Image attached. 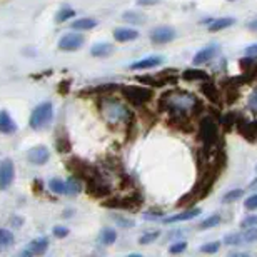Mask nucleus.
<instances>
[{
  "label": "nucleus",
  "instance_id": "1",
  "mask_svg": "<svg viewBox=\"0 0 257 257\" xmlns=\"http://www.w3.org/2000/svg\"><path fill=\"white\" fill-rule=\"evenodd\" d=\"M197 102L199 99L194 97L192 94L174 89L160 95V99L157 101V111L169 114H189L190 116Z\"/></svg>",
  "mask_w": 257,
  "mask_h": 257
},
{
  "label": "nucleus",
  "instance_id": "2",
  "mask_svg": "<svg viewBox=\"0 0 257 257\" xmlns=\"http://www.w3.org/2000/svg\"><path fill=\"white\" fill-rule=\"evenodd\" d=\"M197 135H199V140L202 142V149L206 150L209 155L214 154L217 147L221 145V140H219L217 119H214L212 116H206L204 119H201Z\"/></svg>",
  "mask_w": 257,
  "mask_h": 257
},
{
  "label": "nucleus",
  "instance_id": "3",
  "mask_svg": "<svg viewBox=\"0 0 257 257\" xmlns=\"http://www.w3.org/2000/svg\"><path fill=\"white\" fill-rule=\"evenodd\" d=\"M101 112L102 116L107 119V122L111 124H121V122H128V119L132 117V112L128 111L127 106H124L121 101L112 99L109 95H102L101 101Z\"/></svg>",
  "mask_w": 257,
  "mask_h": 257
},
{
  "label": "nucleus",
  "instance_id": "4",
  "mask_svg": "<svg viewBox=\"0 0 257 257\" xmlns=\"http://www.w3.org/2000/svg\"><path fill=\"white\" fill-rule=\"evenodd\" d=\"M121 92L122 97L135 107H144L154 97V90L147 87H139V85H122Z\"/></svg>",
  "mask_w": 257,
  "mask_h": 257
},
{
  "label": "nucleus",
  "instance_id": "5",
  "mask_svg": "<svg viewBox=\"0 0 257 257\" xmlns=\"http://www.w3.org/2000/svg\"><path fill=\"white\" fill-rule=\"evenodd\" d=\"M142 202H144V196L137 190H132L128 196H124V197H114V199H109L102 204L104 207L107 209H122V211H130V212H135L139 211Z\"/></svg>",
  "mask_w": 257,
  "mask_h": 257
},
{
  "label": "nucleus",
  "instance_id": "6",
  "mask_svg": "<svg viewBox=\"0 0 257 257\" xmlns=\"http://www.w3.org/2000/svg\"><path fill=\"white\" fill-rule=\"evenodd\" d=\"M85 189H87L89 196H92L94 199H106L107 196H111V192H112L111 184L107 182L106 177L101 174L99 169H97V172L92 174L87 180H85Z\"/></svg>",
  "mask_w": 257,
  "mask_h": 257
},
{
  "label": "nucleus",
  "instance_id": "7",
  "mask_svg": "<svg viewBox=\"0 0 257 257\" xmlns=\"http://www.w3.org/2000/svg\"><path fill=\"white\" fill-rule=\"evenodd\" d=\"M54 119V111H52V104L50 102H42L39 104L30 114V127L34 130H42L45 128Z\"/></svg>",
  "mask_w": 257,
  "mask_h": 257
},
{
  "label": "nucleus",
  "instance_id": "8",
  "mask_svg": "<svg viewBox=\"0 0 257 257\" xmlns=\"http://www.w3.org/2000/svg\"><path fill=\"white\" fill-rule=\"evenodd\" d=\"M179 74L175 69H165L164 72L157 74V75H137L135 80L140 84H149L152 87H162V85L174 84L177 82Z\"/></svg>",
  "mask_w": 257,
  "mask_h": 257
},
{
  "label": "nucleus",
  "instance_id": "9",
  "mask_svg": "<svg viewBox=\"0 0 257 257\" xmlns=\"http://www.w3.org/2000/svg\"><path fill=\"white\" fill-rule=\"evenodd\" d=\"M49 189L54 194H59V196H75V194L80 192L82 185H80L77 177H72L69 180H62V179H52L49 182Z\"/></svg>",
  "mask_w": 257,
  "mask_h": 257
},
{
  "label": "nucleus",
  "instance_id": "10",
  "mask_svg": "<svg viewBox=\"0 0 257 257\" xmlns=\"http://www.w3.org/2000/svg\"><path fill=\"white\" fill-rule=\"evenodd\" d=\"M67 169L70 170V174L74 177H77L79 180H87L90 175L97 172V167L92 164H89L87 160L80 159V157H72L67 160Z\"/></svg>",
  "mask_w": 257,
  "mask_h": 257
},
{
  "label": "nucleus",
  "instance_id": "11",
  "mask_svg": "<svg viewBox=\"0 0 257 257\" xmlns=\"http://www.w3.org/2000/svg\"><path fill=\"white\" fill-rule=\"evenodd\" d=\"M167 124L175 130L184 132V134H189V132L194 130V124L190 121L189 114H169Z\"/></svg>",
  "mask_w": 257,
  "mask_h": 257
},
{
  "label": "nucleus",
  "instance_id": "12",
  "mask_svg": "<svg viewBox=\"0 0 257 257\" xmlns=\"http://www.w3.org/2000/svg\"><path fill=\"white\" fill-rule=\"evenodd\" d=\"M15 179V167L10 159H3L0 162V190H5L12 185Z\"/></svg>",
  "mask_w": 257,
  "mask_h": 257
},
{
  "label": "nucleus",
  "instance_id": "13",
  "mask_svg": "<svg viewBox=\"0 0 257 257\" xmlns=\"http://www.w3.org/2000/svg\"><path fill=\"white\" fill-rule=\"evenodd\" d=\"M236 128L246 140H249V142L256 140V137H257V121L251 122V121H247L246 117L239 116V117H237V121H236Z\"/></svg>",
  "mask_w": 257,
  "mask_h": 257
},
{
  "label": "nucleus",
  "instance_id": "14",
  "mask_svg": "<svg viewBox=\"0 0 257 257\" xmlns=\"http://www.w3.org/2000/svg\"><path fill=\"white\" fill-rule=\"evenodd\" d=\"M84 42H85V39L82 34H67L59 40V49L67 50V52L79 50L80 47L84 45Z\"/></svg>",
  "mask_w": 257,
  "mask_h": 257
},
{
  "label": "nucleus",
  "instance_id": "15",
  "mask_svg": "<svg viewBox=\"0 0 257 257\" xmlns=\"http://www.w3.org/2000/svg\"><path fill=\"white\" fill-rule=\"evenodd\" d=\"M175 39V30L172 27H157L150 32V40L154 44H167Z\"/></svg>",
  "mask_w": 257,
  "mask_h": 257
},
{
  "label": "nucleus",
  "instance_id": "16",
  "mask_svg": "<svg viewBox=\"0 0 257 257\" xmlns=\"http://www.w3.org/2000/svg\"><path fill=\"white\" fill-rule=\"evenodd\" d=\"M49 149L44 145H37V147H32L27 154V159L30 164H35V165H44L47 160H49Z\"/></svg>",
  "mask_w": 257,
  "mask_h": 257
},
{
  "label": "nucleus",
  "instance_id": "17",
  "mask_svg": "<svg viewBox=\"0 0 257 257\" xmlns=\"http://www.w3.org/2000/svg\"><path fill=\"white\" fill-rule=\"evenodd\" d=\"M219 52V45L217 44H211L207 47H204L202 50H199L196 57H194V65H202L206 64V62H209L212 59V57H216V54Z\"/></svg>",
  "mask_w": 257,
  "mask_h": 257
},
{
  "label": "nucleus",
  "instance_id": "18",
  "mask_svg": "<svg viewBox=\"0 0 257 257\" xmlns=\"http://www.w3.org/2000/svg\"><path fill=\"white\" fill-rule=\"evenodd\" d=\"M17 130V124L7 111H0V132L10 135Z\"/></svg>",
  "mask_w": 257,
  "mask_h": 257
},
{
  "label": "nucleus",
  "instance_id": "19",
  "mask_svg": "<svg viewBox=\"0 0 257 257\" xmlns=\"http://www.w3.org/2000/svg\"><path fill=\"white\" fill-rule=\"evenodd\" d=\"M201 92L206 95V97L209 99L211 102L214 104H221V92H219V89L216 87V84L212 82V80H204V84H202V87H201Z\"/></svg>",
  "mask_w": 257,
  "mask_h": 257
},
{
  "label": "nucleus",
  "instance_id": "20",
  "mask_svg": "<svg viewBox=\"0 0 257 257\" xmlns=\"http://www.w3.org/2000/svg\"><path fill=\"white\" fill-rule=\"evenodd\" d=\"M47 249H49V241H47L45 237H40V239H35L28 244L25 254L27 256H42V254H45Z\"/></svg>",
  "mask_w": 257,
  "mask_h": 257
},
{
  "label": "nucleus",
  "instance_id": "21",
  "mask_svg": "<svg viewBox=\"0 0 257 257\" xmlns=\"http://www.w3.org/2000/svg\"><path fill=\"white\" fill-rule=\"evenodd\" d=\"M162 64V59L160 57H145L139 62H134L130 65L132 70H145V69H152V67H157V65Z\"/></svg>",
  "mask_w": 257,
  "mask_h": 257
},
{
  "label": "nucleus",
  "instance_id": "22",
  "mask_svg": "<svg viewBox=\"0 0 257 257\" xmlns=\"http://www.w3.org/2000/svg\"><path fill=\"white\" fill-rule=\"evenodd\" d=\"M199 214H201V209L192 207V209H187V211H184L180 214H175V216H172V217L164 219V222L165 224H172V222H180V221H190L192 217H197Z\"/></svg>",
  "mask_w": 257,
  "mask_h": 257
},
{
  "label": "nucleus",
  "instance_id": "23",
  "mask_svg": "<svg viewBox=\"0 0 257 257\" xmlns=\"http://www.w3.org/2000/svg\"><path fill=\"white\" fill-rule=\"evenodd\" d=\"M55 147H57V150H59L60 154H67V152L72 150V140H70L67 132H64V134H60V130L57 132Z\"/></svg>",
  "mask_w": 257,
  "mask_h": 257
},
{
  "label": "nucleus",
  "instance_id": "24",
  "mask_svg": "<svg viewBox=\"0 0 257 257\" xmlns=\"http://www.w3.org/2000/svg\"><path fill=\"white\" fill-rule=\"evenodd\" d=\"M236 20L232 17H222V18H216V20H212L211 23H209L207 30L209 32H219V30H224V28L234 25Z\"/></svg>",
  "mask_w": 257,
  "mask_h": 257
},
{
  "label": "nucleus",
  "instance_id": "25",
  "mask_svg": "<svg viewBox=\"0 0 257 257\" xmlns=\"http://www.w3.org/2000/svg\"><path fill=\"white\" fill-rule=\"evenodd\" d=\"M104 167H107L109 170L116 172L117 175L126 174V172H124V165L121 162V159H117L116 155H107L106 159H104Z\"/></svg>",
  "mask_w": 257,
  "mask_h": 257
},
{
  "label": "nucleus",
  "instance_id": "26",
  "mask_svg": "<svg viewBox=\"0 0 257 257\" xmlns=\"http://www.w3.org/2000/svg\"><path fill=\"white\" fill-rule=\"evenodd\" d=\"M114 37H116L117 42H128V40H135L139 34H137V30H132V28H116L114 30Z\"/></svg>",
  "mask_w": 257,
  "mask_h": 257
},
{
  "label": "nucleus",
  "instance_id": "27",
  "mask_svg": "<svg viewBox=\"0 0 257 257\" xmlns=\"http://www.w3.org/2000/svg\"><path fill=\"white\" fill-rule=\"evenodd\" d=\"M237 99H239V90L234 85H227L224 84V92H222V101L227 104V106H232Z\"/></svg>",
  "mask_w": 257,
  "mask_h": 257
},
{
  "label": "nucleus",
  "instance_id": "28",
  "mask_svg": "<svg viewBox=\"0 0 257 257\" xmlns=\"http://www.w3.org/2000/svg\"><path fill=\"white\" fill-rule=\"evenodd\" d=\"M114 50L116 49H114L112 44L102 42V44H95L92 47V50H90V54H92V57H107V55H111Z\"/></svg>",
  "mask_w": 257,
  "mask_h": 257
},
{
  "label": "nucleus",
  "instance_id": "29",
  "mask_svg": "<svg viewBox=\"0 0 257 257\" xmlns=\"http://www.w3.org/2000/svg\"><path fill=\"white\" fill-rule=\"evenodd\" d=\"M182 79L184 80H207L209 74L199 69H187L182 72Z\"/></svg>",
  "mask_w": 257,
  "mask_h": 257
},
{
  "label": "nucleus",
  "instance_id": "30",
  "mask_svg": "<svg viewBox=\"0 0 257 257\" xmlns=\"http://www.w3.org/2000/svg\"><path fill=\"white\" fill-rule=\"evenodd\" d=\"M15 237L8 229H0V251H5L8 247L13 246Z\"/></svg>",
  "mask_w": 257,
  "mask_h": 257
},
{
  "label": "nucleus",
  "instance_id": "31",
  "mask_svg": "<svg viewBox=\"0 0 257 257\" xmlns=\"http://www.w3.org/2000/svg\"><path fill=\"white\" fill-rule=\"evenodd\" d=\"M237 117H239V116L234 114V112H227V114H224V116H221V124H222V127H224V130H226V132L232 130V128L236 127Z\"/></svg>",
  "mask_w": 257,
  "mask_h": 257
},
{
  "label": "nucleus",
  "instance_id": "32",
  "mask_svg": "<svg viewBox=\"0 0 257 257\" xmlns=\"http://www.w3.org/2000/svg\"><path fill=\"white\" fill-rule=\"evenodd\" d=\"M95 25H97V20H94V18H79L72 23V28H75V30H90Z\"/></svg>",
  "mask_w": 257,
  "mask_h": 257
},
{
  "label": "nucleus",
  "instance_id": "33",
  "mask_svg": "<svg viewBox=\"0 0 257 257\" xmlns=\"http://www.w3.org/2000/svg\"><path fill=\"white\" fill-rule=\"evenodd\" d=\"M197 201H199L197 196L192 192V190H190L189 194H185V196H182V197L179 199V201H177V204H175V206H177V207H192L194 204H196Z\"/></svg>",
  "mask_w": 257,
  "mask_h": 257
},
{
  "label": "nucleus",
  "instance_id": "34",
  "mask_svg": "<svg viewBox=\"0 0 257 257\" xmlns=\"http://www.w3.org/2000/svg\"><path fill=\"white\" fill-rule=\"evenodd\" d=\"M122 18L126 22H130V23H144L145 22V15L144 13H139V12H126L122 15Z\"/></svg>",
  "mask_w": 257,
  "mask_h": 257
},
{
  "label": "nucleus",
  "instance_id": "35",
  "mask_svg": "<svg viewBox=\"0 0 257 257\" xmlns=\"http://www.w3.org/2000/svg\"><path fill=\"white\" fill-rule=\"evenodd\" d=\"M99 239H101L102 244L111 246V244H114V242H116V239H117V232L112 231V229H104Z\"/></svg>",
  "mask_w": 257,
  "mask_h": 257
},
{
  "label": "nucleus",
  "instance_id": "36",
  "mask_svg": "<svg viewBox=\"0 0 257 257\" xmlns=\"http://www.w3.org/2000/svg\"><path fill=\"white\" fill-rule=\"evenodd\" d=\"M70 17H75V10H72V8H69V7H65V8H62V10L57 12V15H55V22H57V23L67 22Z\"/></svg>",
  "mask_w": 257,
  "mask_h": 257
},
{
  "label": "nucleus",
  "instance_id": "37",
  "mask_svg": "<svg viewBox=\"0 0 257 257\" xmlns=\"http://www.w3.org/2000/svg\"><path fill=\"white\" fill-rule=\"evenodd\" d=\"M221 224V216H217V214H214V216L204 219V221L201 222V229H211V227H216Z\"/></svg>",
  "mask_w": 257,
  "mask_h": 257
},
{
  "label": "nucleus",
  "instance_id": "38",
  "mask_svg": "<svg viewBox=\"0 0 257 257\" xmlns=\"http://www.w3.org/2000/svg\"><path fill=\"white\" fill-rule=\"evenodd\" d=\"M159 236H160V232H159V231H150V232H145V234H142V236H140L139 244H142V246H147V244H150V242H154V241H155Z\"/></svg>",
  "mask_w": 257,
  "mask_h": 257
},
{
  "label": "nucleus",
  "instance_id": "39",
  "mask_svg": "<svg viewBox=\"0 0 257 257\" xmlns=\"http://www.w3.org/2000/svg\"><path fill=\"white\" fill-rule=\"evenodd\" d=\"M242 194H244V190H242V189L229 190V192H227V194H224L222 201H224V202H234V201H237V199H241V197H242Z\"/></svg>",
  "mask_w": 257,
  "mask_h": 257
},
{
  "label": "nucleus",
  "instance_id": "40",
  "mask_svg": "<svg viewBox=\"0 0 257 257\" xmlns=\"http://www.w3.org/2000/svg\"><path fill=\"white\" fill-rule=\"evenodd\" d=\"M241 242H244L242 234H229V236L224 237V244L226 246H239Z\"/></svg>",
  "mask_w": 257,
  "mask_h": 257
},
{
  "label": "nucleus",
  "instance_id": "41",
  "mask_svg": "<svg viewBox=\"0 0 257 257\" xmlns=\"http://www.w3.org/2000/svg\"><path fill=\"white\" fill-rule=\"evenodd\" d=\"M114 221H116V224H119L121 227H134L135 226V222L132 221V219L122 217V216H116V217H114Z\"/></svg>",
  "mask_w": 257,
  "mask_h": 257
},
{
  "label": "nucleus",
  "instance_id": "42",
  "mask_svg": "<svg viewBox=\"0 0 257 257\" xmlns=\"http://www.w3.org/2000/svg\"><path fill=\"white\" fill-rule=\"evenodd\" d=\"M242 239L244 242H256L257 241V227H249V231H246L244 234H242Z\"/></svg>",
  "mask_w": 257,
  "mask_h": 257
},
{
  "label": "nucleus",
  "instance_id": "43",
  "mask_svg": "<svg viewBox=\"0 0 257 257\" xmlns=\"http://www.w3.org/2000/svg\"><path fill=\"white\" fill-rule=\"evenodd\" d=\"M185 249H187V242L180 241V242H175L174 246H170L169 252H170V254H179V252H184Z\"/></svg>",
  "mask_w": 257,
  "mask_h": 257
},
{
  "label": "nucleus",
  "instance_id": "44",
  "mask_svg": "<svg viewBox=\"0 0 257 257\" xmlns=\"http://www.w3.org/2000/svg\"><path fill=\"white\" fill-rule=\"evenodd\" d=\"M219 247H221V242H211V244H204L201 251L206 252V254H214V252L219 251Z\"/></svg>",
  "mask_w": 257,
  "mask_h": 257
},
{
  "label": "nucleus",
  "instance_id": "45",
  "mask_svg": "<svg viewBox=\"0 0 257 257\" xmlns=\"http://www.w3.org/2000/svg\"><path fill=\"white\" fill-rule=\"evenodd\" d=\"M254 226H257V216H249L241 222L242 229H249V227H254Z\"/></svg>",
  "mask_w": 257,
  "mask_h": 257
},
{
  "label": "nucleus",
  "instance_id": "46",
  "mask_svg": "<svg viewBox=\"0 0 257 257\" xmlns=\"http://www.w3.org/2000/svg\"><path fill=\"white\" fill-rule=\"evenodd\" d=\"M54 236L57 237V239H64V237L69 236V229H67V227L55 226V227H54Z\"/></svg>",
  "mask_w": 257,
  "mask_h": 257
},
{
  "label": "nucleus",
  "instance_id": "47",
  "mask_svg": "<svg viewBox=\"0 0 257 257\" xmlns=\"http://www.w3.org/2000/svg\"><path fill=\"white\" fill-rule=\"evenodd\" d=\"M249 109L252 112H257V89L252 90V94L249 95Z\"/></svg>",
  "mask_w": 257,
  "mask_h": 257
},
{
  "label": "nucleus",
  "instance_id": "48",
  "mask_svg": "<svg viewBox=\"0 0 257 257\" xmlns=\"http://www.w3.org/2000/svg\"><path fill=\"white\" fill-rule=\"evenodd\" d=\"M244 206H246V209H249V211H256V209H257V194L247 199Z\"/></svg>",
  "mask_w": 257,
  "mask_h": 257
},
{
  "label": "nucleus",
  "instance_id": "49",
  "mask_svg": "<svg viewBox=\"0 0 257 257\" xmlns=\"http://www.w3.org/2000/svg\"><path fill=\"white\" fill-rule=\"evenodd\" d=\"M244 54H246V57H251V59H257V44L247 47L244 50Z\"/></svg>",
  "mask_w": 257,
  "mask_h": 257
},
{
  "label": "nucleus",
  "instance_id": "50",
  "mask_svg": "<svg viewBox=\"0 0 257 257\" xmlns=\"http://www.w3.org/2000/svg\"><path fill=\"white\" fill-rule=\"evenodd\" d=\"M252 60L254 59H251V57H244V59H241V69L242 70H249L251 69V65H252Z\"/></svg>",
  "mask_w": 257,
  "mask_h": 257
},
{
  "label": "nucleus",
  "instance_id": "51",
  "mask_svg": "<svg viewBox=\"0 0 257 257\" xmlns=\"http://www.w3.org/2000/svg\"><path fill=\"white\" fill-rule=\"evenodd\" d=\"M69 89H70V82H69V80H64V82H60V85H59V92L60 94H67Z\"/></svg>",
  "mask_w": 257,
  "mask_h": 257
},
{
  "label": "nucleus",
  "instance_id": "52",
  "mask_svg": "<svg viewBox=\"0 0 257 257\" xmlns=\"http://www.w3.org/2000/svg\"><path fill=\"white\" fill-rule=\"evenodd\" d=\"M160 0H137V3L139 5H155V3H159Z\"/></svg>",
  "mask_w": 257,
  "mask_h": 257
},
{
  "label": "nucleus",
  "instance_id": "53",
  "mask_svg": "<svg viewBox=\"0 0 257 257\" xmlns=\"http://www.w3.org/2000/svg\"><path fill=\"white\" fill-rule=\"evenodd\" d=\"M247 28L252 32H257V18H254V20H251L249 23H247Z\"/></svg>",
  "mask_w": 257,
  "mask_h": 257
},
{
  "label": "nucleus",
  "instance_id": "54",
  "mask_svg": "<svg viewBox=\"0 0 257 257\" xmlns=\"http://www.w3.org/2000/svg\"><path fill=\"white\" fill-rule=\"evenodd\" d=\"M256 172H257V167H256Z\"/></svg>",
  "mask_w": 257,
  "mask_h": 257
}]
</instances>
